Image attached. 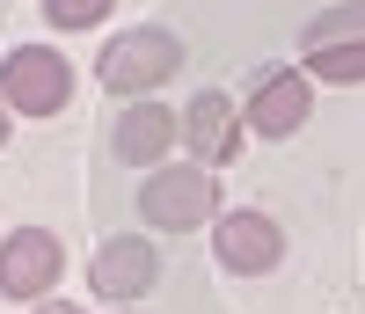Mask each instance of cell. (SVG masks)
I'll use <instances>...</instances> for the list:
<instances>
[{
	"label": "cell",
	"mask_w": 365,
	"mask_h": 314,
	"mask_svg": "<svg viewBox=\"0 0 365 314\" xmlns=\"http://www.w3.org/2000/svg\"><path fill=\"white\" fill-rule=\"evenodd\" d=\"M110 314H146V307H110Z\"/></svg>",
	"instance_id": "9a60e30c"
},
{
	"label": "cell",
	"mask_w": 365,
	"mask_h": 314,
	"mask_svg": "<svg viewBox=\"0 0 365 314\" xmlns=\"http://www.w3.org/2000/svg\"><path fill=\"white\" fill-rule=\"evenodd\" d=\"M227 205H220V168L205 161H161L139 176V219L146 234H197L212 227Z\"/></svg>",
	"instance_id": "7a4b0ae2"
},
{
	"label": "cell",
	"mask_w": 365,
	"mask_h": 314,
	"mask_svg": "<svg viewBox=\"0 0 365 314\" xmlns=\"http://www.w3.org/2000/svg\"><path fill=\"white\" fill-rule=\"evenodd\" d=\"M0 103H8L15 117L44 124L73 103V59L58 44H8L0 51Z\"/></svg>",
	"instance_id": "3957f363"
},
{
	"label": "cell",
	"mask_w": 365,
	"mask_h": 314,
	"mask_svg": "<svg viewBox=\"0 0 365 314\" xmlns=\"http://www.w3.org/2000/svg\"><path fill=\"white\" fill-rule=\"evenodd\" d=\"M182 146H190V161H205V168H234L241 153H249L241 96H227V88H197V96L182 103Z\"/></svg>",
	"instance_id": "9c48e42d"
},
{
	"label": "cell",
	"mask_w": 365,
	"mask_h": 314,
	"mask_svg": "<svg viewBox=\"0 0 365 314\" xmlns=\"http://www.w3.org/2000/svg\"><path fill=\"white\" fill-rule=\"evenodd\" d=\"M58 278H66V241L51 227H15L0 234V300L15 307H37L58 293Z\"/></svg>",
	"instance_id": "8992f818"
},
{
	"label": "cell",
	"mask_w": 365,
	"mask_h": 314,
	"mask_svg": "<svg viewBox=\"0 0 365 314\" xmlns=\"http://www.w3.org/2000/svg\"><path fill=\"white\" fill-rule=\"evenodd\" d=\"M212 263L227 278H270L285 263V227L263 205H227L212 219Z\"/></svg>",
	"instance_id": "277c9868"
},
{
	"label": "cell",
	"mask_w": 365,
	"mask_h": 314,
	"mask_svg": "<svg viewBox=\"0 0 365 314\" xmlns=\"http://www.w3.org/2000/svg\"><path fill=\"white\" fill-rule=\"evenodd\" d=\"M154 285H161V248H154V234H110V241H96V256H88V293H96V300L139 307Z\"/></svg>",
	"instance_id": "52a82bcc"
},
{
	"label": "cell",
	"mask_w": 365,
	"mask_h": 314,
	"mask_svg": "<svg viewBox=\"0 0 365 314\" xmlns=\"http://www.w3.org/2000/svg\"><path fill=\"white\" fill-rule=\"evenodd\" d=\"M29 314H88V307H73L66 293H51V300H37V307H29Z\"/></svg>",
	"instance_id": "4fadbf2b"
},
{
	"label": "cell",
	"mask_w": 365,
	"mask_h": 314,
	"mask_svg": "<svg viewBox=\"0 0 365 314\" xmlns=\"http://www.w3.org/2000/svg\"><path fill=\"white\" fill-rule=\"evenodd\" d=\"M299 66L322 88H358L365 81V37H336V44H299Z\"/></svg>",
	"instance_id": "30bf717a"
},
{
	"label": "cell",
	"mask_w": 365,
	"mask_h": 314,
	"mask_svg": "<svg viewBox=\"0 0 365 314\" xmlns=\"http://www.w3.org/2000/svg\"><path fill=\"white\" fill-rule=\"evenodd\" d=\"M8 132H15V110H8V103H0V146H8Z\"/></svg>",
	"instance_id": "5bb4252c"
},
{
	"label": "cell",
	"mask_w": 365,
	"mask_h": 314,
	"mask_svg": "<svg viewBox=\"0 0 365 314\" xmlns=\"http://www.w3.org/2000/svg\"><path fill=\"white\" fill-rule=\"evenodd\" d=\"M117 15V0H44V22L58 37H81V29H103Z\"/></svg>",
	"instance_id": "8fae6325"
},
{
	"label": "cell",
	"mask_w": 365,
	"mask_h": 314,
	"mask_svg": "<svg viewBox=\"0 0 365 314\" xmlns=\"http://www.w3.org/2000/svg\"><path fill=\"white\" fill-rule=\"evenodd\" d=\"M336 37H365V0H336L299 29V44H336Z\"/></svg>",
	"instance_id": "7c38bea8"
},
{
	"label": "cell",
	"mask_w": 365,
	"mask_h": 314,
	"mask_svg": "<svg viewBox=\"0 0 365 314\" xmlns=\"http://www.w3.org/2000/svg\"><path fill=\"white\" fill-rule=\"evenodd\" d=\"M241 117H249V139H292V132H307V117H314L307 66H256L249 96H241Z\"/></svg>",
	"instance_id": "5b68a950"
},
{
	"label": "cell",
	"mask_w": 365,
	"mask_h": 314,
	"mask_svg": "<svg viewBox=\"0 0 365 314\" xmlns=\"http://www.w3.org/2000/svg\"><path fill=\"white\" fill-rule=\"evenodd\" d=\"M175 74H182V37H175L168 22H132V29H117V37L103 44V59H96V81L110 88L117 103L161 96Z\"/></svg>",
	"instance_id": "6da1fadb"
},
{
	"label": "cell",
	"mask_w": 365,
	"mask_h": 314,
	"mask_svg": "<svg viewBox=\"0 0 365 314\" xmlns=\"http://www.w3.org/2000/svg\"><path fill=\"white\" fill-rule=\"evenodd\" d=\"M175 146H182V110L175 103H154V96H139V103H117L110 117V161H125V168H161L175 161Z\"/></svg>",
	"instance_id": "ba28073f"
}]
</instances>
